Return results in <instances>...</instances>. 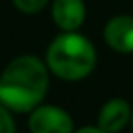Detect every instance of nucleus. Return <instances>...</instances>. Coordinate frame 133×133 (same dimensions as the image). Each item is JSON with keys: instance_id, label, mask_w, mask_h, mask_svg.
<instances>
[{"instance_id": "obj_1", "label": "nucleus", "mask_w": 133, "mask_h": 133, "mask_svg": "<svg viewBox=\"0 0 133 133\" xmlns=\"http://www.w3.org/2000/svg\"><path fill=\"white\" fill-rule=\"evenodd\" d=\"M49 86L48 66L33 57L13 58L0 77V104L17 113H31L42 104Z\"/></svg>"}, {"instance_id": "obj_2", "label": "nucleus", "mask_w": 133, "mask_h": 133, "mask_svg": "<svg viewBox=\"0 0 133 133\" xmlns=\"http://www.w3.org/2000/svg\"><path fill=\"white\" fill-rule=\"evenodd\" d=\"M95 64L97 53L93 44L75 31H64L48 48L46 66L62 80H82L93 71Z\"/></svg>"}, {"instance_id": "obj_3", "label": "nucleus", "mask_w": 133, "mask_h": 133, "mask_svg": "<svg viewBox=\"0 0 133 133\" xmlns=\"http://www.w3.org/2000/svg\"><path fill=\"white\" fill-rule=\"evenodd\" d=\"M28 128L31 133H73L71 115L55 104H40L29 113Z\"/></svg>"}, {"instance_id": "obj_4", "label": "nucleus", "mask_w": 133, "mask_h": 133, "mask_svg": "<svg viewBox=\"0 0 133 133\" xmlns=\"http://www.w3.org/2000/svg\"><path fill=\"white\" fill-rule=\"evenodd\" d=\"M104 40L117 53H133V17H113L104 28Z\"/></svg>"}, {"instance_id": "obj_5", "label": "nucleus", "mask_w": 133, "mask_h": 133, "mask_svg": "<svg viewBox=\"0 0 133 133\" xmlns=\"http://www.w3.org/2000/svg\"><path fill=\"white\" fill-rule=\"evenodd\" d=\"M131 106L124 98H111L108 100L97 117V126L104 133H118L126 128V124L131 120Z\"/></svg>"}, {"instance_id": "obj_6", "label": "nucleus", "mask_w": 133, "mask_h": 133, "mask_svg": "<svg viewBox=\"0 0 133 133\" xmlns=\"http://www.w3.org/2000/svg\"><path fill=\"white\" fill-rule=\"evenodd\" d=\"M86 18V8L82 0H55L53 20L62 31H77Z\"/></svg>"}, {"instance_id": "obj_7", "label": "nucleus", "mask_w": 133, "mask_h": 133, "mask_svg": "<svg viewBox=\"0 0 133 133\" xmlns=\"http://www.w3.org/2000/svg\"><path fill=\"white\" fill-rule=\"evenodd\" d=\"M13 111L0 104V133H17V126L13 120Z\"/></svg>"}, {"instance_id": "obj_8", "label": "nucleus", "mask_w": 133, "mask_h": 133, "mask_svg": "<svg viewBox=\"0 0 133 133\" xmlns=\"http://www.w3.org/2000/svg\"><path fill=\"white\" fill-rule=\"evenodd\" d=\"M13 4L22 13H38L48 4V0H13Z\"/></svg>"}, {"instance_id": "obj_9", "label": "nucleus", "mask_w": 133, "mask_h": 133, "mask_svg": "<svg viewBox=\"0 0 133 133\" xmlns=\"http://www.w3.org/2000/svg\"><path fill=\"white\" fill-rule=\"evenodd\" d=\"M73 133H104V131L98 126H84V128H80V129H77Z\"/></svg>"}, {"instance_id": "obj_10", "label": "nucleus", "mask_w": 133, "mask_h": 133, "mask_svg": "<svg viewBox=\"0 0 133 133\" xmlns=\"http://www.w3.org/2000/svg\"><path fill=\"white\" fill-rule=\"evenodd\" d=\"M129 122H131V126H133V111H131V120H129Z\"/></svg>"}]
</instances>
